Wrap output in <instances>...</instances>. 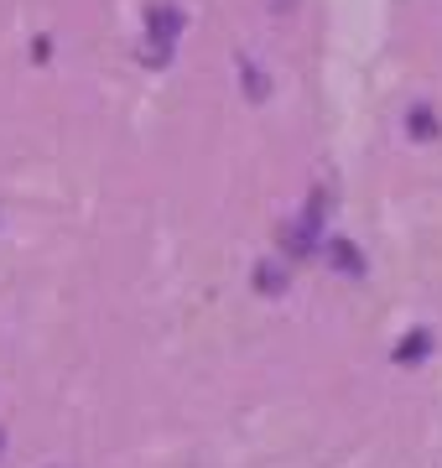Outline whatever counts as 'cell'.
I'll return each instance as SVG.
<instances>
[{"label":"cell","instance_id":"cell-6","mask_svg":"<svg viewBox=\"0 0 442 468\" xmlns=\"http://www.w3.org/2000/svg\"><path fill=\"white\" fill-rule=\"evenodd\" d=\"M426 349H432V338H426V328H416V338L395 349V365H416V359H426Z\"/></svg>","mask_w":442,"mask_h":468},{"label":"cell","instance_id":"cell-5","mask_svg":"<svg viewBox=\"0 0 442 468\" xmlns=\"http://www.w3.org/2000/svg\"><path fill=\"white\" fill-rule=\"evenodd\" d=\"M328 261H333L339 271H349V276H359V271H364V261L354 255V245H349V239H333V245H328Z\"/></svg>","mask_w":442,"mask_h":468},{"label":"cell","instance_id":"cell-2","mask_svg":"<svg viewBox=\"0 0 442 468\" xmlns=\"http://www.w3.org/2000/svg\"><path fill=\"white\" fill-rule=\"evenodd\" d=\"M239 89H245V94H250L256 104L271 94V79H266V68H260L256 58H245V52H239Z\"/></svg>","mask_w":442,"mask_h":468},{"label":"cell","instance_id":"cell-7","mask_svg":"<svg viewBox=\"0 0 442 468\" xmlns=\"http://www.w3.org/2000/svg\"><path fill=\"white\" fill-rule=\"evenodd\" d=\"M266 11L271 16H287V11H297V0H266Z\"/></svg>","mask_w":442,"mask_h":468},{"label":"cell","instance_id":"cell-4","mask_svg":"<svg viewBox=\"0 0 442 468\" xmlns=\"http://www.w3.org/2000/svg\"><path fill=\"white\" fill-rule=\"evenodd\" d=\"M406 135H416V141H432V135H437V115H432L426 104L406 110Z\"/></svg>","mask_w":442,"mask_h":468},{"label":"cell","instance_id":"cell-1","mask_svg":"<svg viewBox=\"0 0 442 468\" xmlns=\"http://www.w3.org/2000/svg\"><path fill=\"white\" fill-rule=\"evenodd\" d=\"M183 27H187V16L177 11V5H172V0L152 5V11H146V42H152V48L141 52V58H146L152 68H156V63H167V58H172V42L183 37Z\"/></svg>","mask_w":442,"mask_h":468},{"label":"cell","instance_id":"cell-3","mask_svg":"<svg viewBox=\"0 0 442 468\" xmlns=\"http://www.w3.org/2000/svg\"><path fill=\"white\" fill-rule=\"evenodd\" d=\"M256 286H260V297H281V292H287V271L276 266V261H260V266H256Z\"/></svg>","mask_w":442,"mask_h":468},{"label":"cell","instance_id":"cell-8","mask_svg":"<svg viewBox=\"0 0 442 468\" xmlns=\"http://www.w3.org/2000/svg\"><path fill=\"white\" fill-rule=\"evenodd\" d=\"M52 468H68V463H52Z\"/></svg>","mask_w":442,"mask_h":468}]
</instances>
